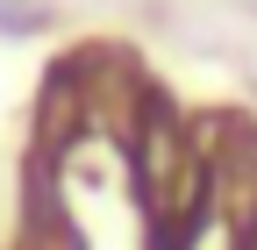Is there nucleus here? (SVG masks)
<instances>
[{
    "mask_svg": "<svg viewBox=\"0 0 257 250\" xmlns=\"http://www.w3.org/2000/svg\"><path fill=\"white\" fill-rule=\"evenodd\" d=\"M0 29L22 36V29H43V8H29V0H0Z\"/></svg>",
    "mask_w": 257,
    "mask_h": 250,
    "instance_id": "f257e3e1",
    "label": "nucleus"
}]
</instances>
